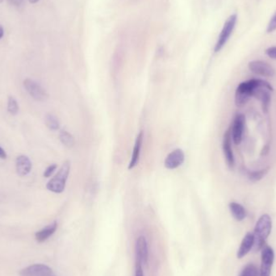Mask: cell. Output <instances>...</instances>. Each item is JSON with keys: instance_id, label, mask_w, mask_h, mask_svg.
I'll list each match as a JSON object with an SVG mask.
<instances>
[{"instance_id": "6da1fadb", "label": "cell", "mask_w": 276, "mask_h": 276, "mask_svg": "<svg viewBox=\"0 0 276 276\" xmlns=\"http://www.w3.org/2000/svg\"><path fill=\"white\" fill-rule=\"evenodd\" d=\"M272 229V221L268 214L262 215L256 223L254 233V250L258 251L265 246L267 237L271 234Z\"/></svg>"}, {"instance_id": "7a4b0ae2", "label": "cell", "mask_w": 276, "mask_h": 276, "mask_svg": "<svg viewBox=\"0 0 276 276\" xmlns=\"http://www.w3.org/2000/svg\"><path fill=\"white\" fill-rule=\"evenodd\" d=\"M259 79H253L248 82L241 83L237 86L235 93V104L237 106H243L248 102L250 98L252 97L254 91L258 87Z\"/></svg>"}, {"instance_id": "3957f363", "label": "cell", "mask_w": 276, "mask_h": 276, "mask_svg": "<svg viewBox=\"0 0 276 276\" xmlns=\"http://www.w3.org/2000/svg\"><path fill=\"white\" fill-rule=\"evenodd\" d=\"M70 163L69 161H66L63 163V165L58 170V173L55 174V176L50 179L49 183L47 184V189L52 192H63V191L65 190V183L70 174Z\"/></svg>"}, {"instance_id": "277c9868", "label": "cell", "mask_w": 276, "mask_h": 276, "mask_svg": "<svg viewBox=\"0 0 276 276\" xmlns=\"http://www.w3.org/2000/svg\"><path fill=\"white\" fill-rule=\"evenodd\" d=\"M237 21V14H234L230 16L227 19V21H225L224 27H223L222 30L219 35L218 40H217V42H216L215 48H214L215 53H218V52L221 51L223 47L225 46V44L227 43L228 41L230 39V36L232 34L233 31L234 29Z\"/></svg>"}, {"instance_id": "5b68a950", "label": "cell", "mask_w": 276, "mask_h": 276, "mask_svg": "<svg viewBox=\"0 0 276 276\" xmlns=\"http://www.w3.org/2000/svg\"><path fill=\"white\" fill-rule=\"evenodd\" d=\"M275 259L273 249L268 246L262 247V263L260 269L259 276H271L272 266Z\"/></svg>"}, {"instance_id": "8992f818", "label": "cell", "mask_w": 276, "mask_h": 276, "mask_svg": "<svg viewBox=\"0 0 276 276\" xmlns=\"http://www.w3.org/2000/svg\"><path fill=\"white\" fill-rule=\"evenodd\" d=\"M23 86L28 94L38 101H44L48 98L46 91L39 84L32 79H27L23 81Z\"/></svg>"}, {"instance_id": "52a82bcc", "label": "cell", "mask_w": 276, "mask_h": 276, "mask_svg": "<svg viewBox=\"0 0 276 276\" xmlns=\"http://www.w3.org/2000/svg\"><path fill=\"white\" fill-rule=\"evenodd\" d=\"M246 124V117L242 114L237 115L234 118L231 128V137L235 145H240L242 140L244 127Z\"/></svg>"}, {"instance_id": "ba28073f", "label": "cell", "mask_w": 276, "mask_h": 276, "mask_svg": "<svg viewBox=\"0 0 276 276\" xmlns=\"http://www.w3.org/2000/svg\"><path fill=\"white\" fill-rule=\"evenodd\" d=\"M248 66L251 72L262 76L272 77L274 76L276 73L274 68L272 67V65L262 61L251 62L249 63Z\"/></svg>"}, {"instance_id": "9c48e42d", "label": "cell", "mask_w": 276, "mask_h": 276, "mask_svg": "<svg viewBox=\"0 0 276 276\" xmlns=\"http://www.w3.org/2000/svg\"><path fill=\"white\" fill-rule=\"evenodd\" d=\"M52 269L44 264H33L20 272L21 276H51Z\"/></svg>"}, {"instance_id": "30bf717a", "label": "cell", "mask_w": 276, "mask_h": 276, "mask_svg": "<svg viewBox=\"0 0 276 276\" xmlns=\"http://www.w3.org/2000/svg\"><path fill=\"white\" fill-rule=\"evenodd\" d=\"M184 160L185 154L184 151L182 150L181 149H176L167 155L164 165L167 169H176L184 163Z\"/></svg>"}, {"instance_id": "8fae6325", "label": "cell", "mask_w": 276, "mask_h": 276, "mask_svg": "<svg viewBox=\"0 0 276 276\" xmlns=\"http://www.w3.org/2000/svg\"><path fill=\"white\" fill-rule=\"evenodd\" d=\"M231 130L229 129L225 132L224 135V139H223V151L225 154V160L227 163L228 166L230 168L234 167V156L233 153L232 147H231Z\"/></svg>"}, {"instance_id": "7c38bea8", "label": "cell", "mask_w": 276, "mask_h": 276, "mask_svg": "<svg viewBox=\"0 0 276 276\" xmlns=\"http://www.w3.org/2000/svg\"><path fill=\"white\" fill-rule=\"evenodd\" d=\"M136 255L137 261L142 264H147L148 262V246L144 236H140L136 241Z\"/></svg>"}, {"instance_id": "4fadbf2b", "label": "cell", "mask_w": 276, "mask_h": 276, "mask_svg": "<svg viewBox=\"0 0 276 276\" xmlns=\"http://www.w3.org/2000/svg\"><path fill=\"white\" fill-rule=\"evenodd\" d=\"M143 138H144V132H143V131H141L139 134L137 135V140L135 142L134 148H133V151H132V158H131L129 165H128V169L129 170L134 168L139 162L140 153H141V149H142Z\"/></svg>"}, {"instance_id": "5bb4252c", "label": "cell", "mask_w": 276, "mask_h": 276, "mask_svg": "<svg viewBox=\"0 0 276 276\" xmlns=\"http://www.w3.org/2000/svg\"><path fill=\"white\" fill-rule=\"evenodd\" d=\"M16 168L20 176H25L32 170V163L27 156H19L16 161Z\"/></svg>"}, {"instance_id": "9a60e30c", "label": "cell", "mask_w": 276, "mask_h": 276, "mask_svg": "<svg viewBox=\"0 0 276 276\" xmlns=\"http://www.w3.org/2000/svg\"><path fill=\"white\" fill-rule=\"evenodd\" d=\"M254 242H255V238L253 234L251 233L246 234L237 251V258H242L244 256H246L251 251V249L253 248Z\"/></svg>"}, {"instance_id": "2e32d148", "label": "cell", "mask_w": 276, "mask_h": 276, "mask_svg": "<svg viewBox=\"0 0 276 276\" xmlns=\"http://www.w3.org/2000/svg\"><path fill=\"white\" fill-rule=\"evenodd\" d=\"M58 229V223L57 221H54L52 223L51 225H48L42 230H40L38 232L36 233L35 237L38 242L42 243L46 241L48 238L51 237L52 235L54 234L56 232V230Z\"/></svg>"}, {"instance_id": "e0dca14e", "label": "cell", "mask_w": 276, "mask_h": 276, "mask_svg": "<svg viewBox=\"0 0 276 276\" xmlns=\"http://www.w3.org/2000/svg\"><path fill=\"white\" fill-rule=\"evenodd\" d=\"M230 207V212L232 213L233 216L234 217L237 221H243L244 219L246 217V211L245 208L242 205L236 202H231L229 205Z\"/></svg>"}, {"instance_id": "ac0fdd59", "label": "cell", "mask_w": 276, "mask_h": 276, "mask_svg": "<svg viewBox=\"0 0 276 276\" xmlns=\"http://www.w3.org/2000/svg\"><path fill=\"white\" fill-rule=\"evenodd\" d=\"M59 138L62 143H63L65 147L70 148V147H74V139L72 135L70 134V132H68L65 130H62L59 134Z\"/></svg>"}, {"instance_id": "d6986e66", "label": "cell", "mask_w": 276, "mask_h": 276, "mask_svg": "<svg viewBox=\"0 0 276 276\" xmlns=\"http://www.w3.org/2000/svg\"><path fill=\"white\" fill-rule=\"evenodd\" d=\"M44 123L49 129L53 130V131L58 130L60 126L58 119L54 116V114L52 113L47 114L44 118Z\"/></svg>"}, {"instance_id": "ffe728a7", "label": "cell", "mask_w": 276, "mask_h": 276, "mask_svg": "<svg viewBox=\"0 0 276 276\" xmlns=\"http://www.w3.org/2000/svg\"><path fill=\"white\" fill-rule=\"evenodd\" d=\"M239 276H259V271L255 265L249 263L244 267Z\"/></svg>"}, {"instance_id": "44dd1931", "label": "cell", "mask_w": 276, "mask_h": 276, "mask_svg": "<svg viewBox=\"0 0 276 276\" xmlns=\"http://www.w3.org/2000/svg\"><path fill=\"white\" fill-rule=\"evenodd\" d=\"M268 169L260 170L256 171H252L249 174V179L252 182H258L267 174Z\"/></svg>"}, {"instance_id": "7402d4cb", "label": "cell", "mask_w": 276, "mask_h": 276, "mask_svg": "<svg viewBox=\"0 0 276 276\" xmlns=\"http://www.w3.org/2000/svg\"><path fill=\"white\" fill-rule=\"evenodd\" d=\"M7 110L12 115H17L19 111V105L14 97L9 96L7 101Z\"/></svg>"}, {"instance_id": "603a6c76", "label": "cell", "mask_w": 276, "mask_h": 276, "mask_svg": "<svg viewBox=\"0 0 276 276\" xmlns=\"http://www.w3.org/2000/svg\"><path fill=\"white\" fill-rule=\"evenodd\" d=\"M276 30V12L273 15V17L270 20L269 23L267 25V33H273L274 31Z\"/></svg>"}, {"instance_id": "cb8c5ba5", "label": "cell", "mask_w": 276, "mask_h": 276, "mask_svg": "<svg viewBox=\"0 0 276 276\" xmlns=\"http://www.w3.org/2000/svg\"><path fill=\"white\" fill-rule=\"evenodd\" d=\"M57 167H58V166L56 165V164H52V165L47 167L44 172V176L45 178H49V177L51 176L52 174H54L56 169H57Z\"/></svg>"}, {"instance_id": "d4e9b609", "label": "cell", "mask_w": 276, "mask_h": 276, "mask_svg": "<svg viewBox=\"0 0 276 276\" xmlns=\"http://www.w3.org/2000/svg\"><path fill=\"white\" fill-rule=\"evenodd\" d=\"M135 276H144V272H143V268H142V264L141 262L137 261L136 263V269H135Z\"/></svg>"}, {"instance_id": "484cf974", "label": "cell", "mask_w": 276, "mask_h": 276, "mask_svg": "<svg viewBox=\"0 0 276 276\" xmlns=\"http://www.w3.org/2000/svg\"><path fill=\"white\" fill-rule=\"evenodd\" d=\"M266 54L272 59H276V47H270L266 50Z\"/></svg>"}, {"instance_id": "4316f807", "label": "cell", "mask_w": 276, "mask_h": 276, "mask_svg": "<svg viewBox=\"0 0 276 276\" xmlns=\"http://www.w3.org/2000/svg\"><path fill=\"white\" fill-rule=\"evenodd\" d=\"M8 2L12 5H14V6H21V3L23 2V0H7Z\"/></svg>"}, {"instance_id": "83f0119b", "label": "cell", "mask_w": 276, "mask_h": 276, "mask_svg": "<svg viewBox=\"0 0 276 276\" xmlns=\"http://www.w3.org/2000/svg\"><path fill=\"white\" fill-rule=\"evenodd\" d=\"M7 158V153H5L4 149L0 147V158H2V159H5Z\"/></svg>"}, {"instance_id": "f1b7e54d", "label": "cell", "mask_w": 276, "mask_h": 276, "mask_svg": "<svg viewBox=\"0 0 276 276\" xmlns=\"http://www.w3.org/2000/svg\"><path fill=\"white\" fill-rule=\"evenodd\" d=\"M3 34H4V30H3L2 25L0 24V40L2 39Z\"/></svg>"}, {"instance_id": "f546056e", "label": "cell", "mask_w": 276, "mask_h": 276, "mask_svg": "<svg viewBox=\"0 0 276 276\" xmlns=\"http://www.w3.org/2000/svg\"><path fill=\"white\" fill-rule=\"evenodd\" d=\"M38 1H39V0H29V2H30L31 3H36V2H38Z\"/></svg>"}, {"instance_id": "4dcf8cb0", "label": "cell", "mask_w": 276, "mask_h": 276, "mask_svg": "<svg viewBox=\"0 0 276 276\" xmlns=\"http://www.w3.org/2000/svg\"><path fill=\"white\" fill-rule=\"evenodd\" d=\"M3 2V0H0V3H1V2Z\"/></svg>"}]
</instances>
